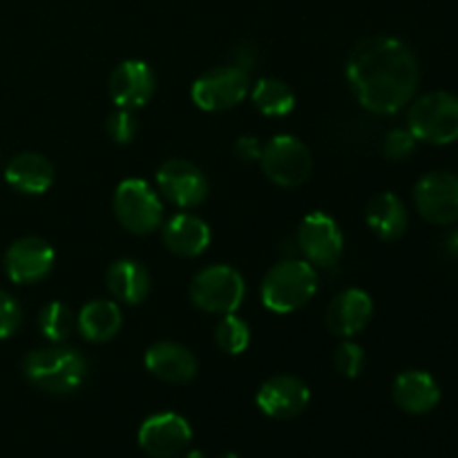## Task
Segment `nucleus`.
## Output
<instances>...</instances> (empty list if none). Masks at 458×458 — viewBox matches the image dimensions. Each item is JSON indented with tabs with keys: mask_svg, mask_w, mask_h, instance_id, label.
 <instances>
[{
	"mask_svg": "<svg viewBox=\"0 0 458 458\" xmlns=\"http://www.w3.org/2000/svg\"><path fill=\"white\" fill-rule=\"evenodd\" d=\"M414 204L429 224L447 226L458 222V174L429 173L414 188Z\"/></svg>",
	"mask_w": 458,
	"mask_h": 458,
	"instance_id": "nucleus-10",
	"label": "nucleus"
},
{
	"mask_svg": "<svg viewBox=\"0 0 458 458\" xmlns=\"http://www.w3.org/2000/svg\"><path fill=\"white\" fill-rule=\"evenodd\" d=\"M146 369L164 383L183 385L197 376V358L183 344L161 340L146 352Z\"/></svg>",
	"mask_w": 458,
	"mask_h": 458,
	"instance_id": "nucleus-18",
	"label": "nucleus"
},
{
	"mask_svg": "<svg viewBox=\"0 0 458 458\" xmlns=\"http://www.w3.org/2000/svg\"><path fill=\"white\" fill-rule=\"evenodd\" d=\"M4 179L22 195H43L54 183V165L38 152H21L7 164Z\"/></svg>",
	"mask_w": 458,
	"mask_h": 458,
	"instance_id": "nucleus-20",
	"label": "nucleus"
},
{
	"mask_svg": "<svg viewBox=\"0 0 458 458\" xmlns=\"http://www.w3.org/2000/svg\"><path fill=\"white\" fill-rule=\"evenodd\" d=\"M262 141L258 137H240L235 143V155L240 161L253 164V161H259V157H262Z\"/></svg>",
	"mask_w": 458,
	"mask_h": 458,
	"instance_id": "nucleus-31",
	"label": "nucleus"
},
{
	"mask_svg": "<svg viewBox=\"0 0 458 458\" xmlns=\"http://www.w3.org/2000/svg\"><path fill=\"white\" fill-rule=\"evenodd\" d=\"M347 81L365 110L396 114L419 89V61L403 40L374 36L349 54Z\"/></svg>",
	"mask_w": 458,
	"mask_h": 458,
	"instance_id": "nucleus-1",
	"label": "nucleus"
},
{
	"mask_svg": "<svg viewBox=\"0 0 458 458\" xmlns=\"http://www.w3.org/2000/svg\"><path fill=\"white\" fill-rule=\"evenodd\" d=\"M215 343L224 353L240 356L250 344V327L235 313H226L215 327Z\"/></svg>",
	"mask_w": 458,
	"mask_h": 458,
	"instance_id": "nucleus-26",
	"label": "nucleus"
},
{
	"mask_svg": "<svg viewBox=\"0 0 458 458\" xmlns=\"http://www.w3.org/2000/svg\"><path fill=\"white\" fill-rule=\"evenodd\" d=\"M318 291V273L307 259H282L262 280V304L273 313L302 309Z\"/></svg>",
	"mask_w": 458,
	"mask_h": 458,
	"instance_id": "nucleus-3",
	"label": "nucleus"
},
{
	"mask_svg": "<svg viewBox=\"0 0 458 458\" xmlns=\"http://www.w3.org/2000/svg\"><path fill=\"white\" fill-rule=\"evenodd\" d=\"M407 128L419 141L447 146L458 141V97L452 92H428L411 103Z\"/></svg>",
	"mask_w": 458,
	"mask_h": 458,
	"instance_id": "nucleus-4",
	"label": "nucleus"
},
{
	"mask_svg": "<svg viewBox=\"0 0 458 458\" xmlns=\"http://www.w3.org/2000/svg\"><path fill=\"white\" fill-rule=\"evenodd\" d=\"M139 132V121L134 110H125V107H119L114 114L107 119V134L114 143H121V146H128V143L134 141Z\"/></svg>",
	"mask_w": 458,
	"mask_h": 458,
	"instance_id": "nucleus-28",
	"label": "nucleus"
},
{
	"mask_svg": "<svg viewBox=\"0 0 458 458\" xmlns=\"http://www.w3.org/2000/svg\"><path fill=\"white\" fill-rule=\"evenodd\" d=\"M38 329L43 338H47L49 343L61 344L76 329V316L67 304L47 302L38 313Z\"/></svg>",
	"mask_w": 458,
	"mask_h": 458,
	"instance_id": "nucleus-25",
	"label": "nucleus"
},
{
	"mask_svg": "<svg viewBox=\"0 0 458 458\" xmlns=\"http://www.w3.org/2000/svg\"><path fill=\"white\" fill-rule=\"evenodd\" d=\"M192 441V428L183 416L161 411L143 420L139 428V445L152 458H174Z\"/></svg>",
	"mask_w": 458,
	"mask_h": 458,
	"instance_id": "nucleus-12",
	"label": "nucleus"
},
{
	"mask_svg": "<svg viewBox=\"0 0 458 458\" xmlns=\"http://www.w3.org/2000/svg\"><path fill=\"white\" fill-rule=\"evenodd\" d=\"M164 246L177 258H199L210 246L213 233L201 217L192 213H179L164 226Z\"/></svg>",
	"mask_w": 458,
	"mask_h": 458,
	"instance_id": "nucleus-19",
	"label": "nucleus"
},
{
	"mask_svg": "<svg viewBox=\"0 0 458 458\" xmlns=\"http://www.w3.org/2000/svg\"><path fill=\"white\" fill-rule=\"evenodd\" d=\"M235 65L242 67V70L250 72L255 67V49L250 47V45H240V47L235 49Z\"/></svg>",
	"mask_w": 458,
	"mask_h": 458,
	"instance_id": "nucleus-32",
	"label": "nucleus"
},
{
	"mask_svg": "<svg viewBox=\"0 0 458 458\" xmlns=\"http://www.w3.org/2000/svg\"><path fill=\"white\" fill-rule=\"evenodd\" d=\"M255 403H258L259 411L267 414L268 419L291 420L302 414L309 407V403H311V389L298 376L280 374L264 380L262 387L258 389Z\"/></svg>",
	"mask_w": 458,
	"mask_h": 458,
	"instance_id": "nucleus-13",
	"label": "nucleus"
},
{
	"mask_svg": "<svg viewBox=\"0 0 458 458\" xmlns=\"http://www.w3.org/2000/svg\"><path fill=\"white\" fill-rule=\"evenodd\" d=\"M159 192L177 208H197L208 197V179L192 161L168 159L157 170Z\"/></svg>",
	"mask_w": 458,
	"mask_h": 458,
	"instance_id": "nucleus-11",
	"label": "nucleus"
},
{
	"mask_svg": "<svg viewBox=\"0 0 458 458\" xmlns=\"http://www.w3.org/2000/svg\"><path fill=\"white\" fill-rule=\"evenodd\" d=\"M52 244L43 237H21L4 253V273L16 284H36L54 268Z\"/></svg>",
	"mask_w": 458,
	"mask_h": 458,
	"instance_id": "nucleus-14",
	"label": "nucleus"
},
{
	"mask_svg": "<svg viewBox=\"0 0 458 458\" xmlns=\"http://www.w3.org/2000/svg\"><path fill=\"white\" fill-rule=\"evenodd\" d=\"M298 249L313 268H334L344 250L338 222L322 210H313L300 222Z\"/></svg>",
	"mask_w": 458,
	"mask_h": 458,
	"instance_id": "nucleus-9",
	"label": "nucleus"
},
{
	"mask_svg": "<svg viewBox=\"0 0 458 458\" xmlns=\"http://www.w3.org/2000/svg\"><path fill=\"white\" fill-rule=\"evenodd\" d=\"M116 219L132 235H150L164 222V201L143 179H123L112 199Z\"/></svg>",
	"mask_w": 458,
	"mask_h": 458,
	"instance_id": "nucleus-6",
	"label": "nucleus"
},
{
	"mask_svg": "<svg viewBox=\"0 0 458 458\" xmlns=\"http://www.w3.org/2000/svg\"><path fill=\"white\" fill-rule=\"evenodd\" d=\"M219 458H240L237 454H233V452H226V454H222Z\"/></svg>",
	"mask_w": 458,
	"mask_h": 458,
	"instance_id": "nucleus-35",
	"label": "nucleus"
},
{
	"mask_svg": "<svg viewBox=\"0 0 458 458\" xmlns=\"http://www.w3.org/2000/svg\"><path fill=\"white\" fill-rule=\"evenodd\" d=\"M157 89L155 72L148 63L130 58L119 63L110 76L112 101L125 110H139L152 98Z\"/></svg>",
	"mask_w": 458,
	"mask_h": 458,
	"instance_id": "nucleus-15",
	"label": "nucleus"
},
{
	"mask_svg": "<svg viewBox=\"0 0 458 458\" xmlns=\"http://www.w3.org/2000/svg\"><path fill=\"white\" fill-rule=\"evenodd\" d=\"M183 458H206V456L201 454L199 450H191V452H186V454H183Z\"/></svg>",
	"mask_w": 458,
	"mask_h": 458,
	"instance_id": "nucleus-34",
	"label": "nucleus"
},
{
	"mask_svg": "<svg viewBox=\"0 0 458 458\" xmlns=\"http://www.w3.org/2000/svg\"><path fill=\"white\" fill-rule=\"evenodd\" d=\"M374 316L371 295L362 289H344L331 300L327 309V327L334 335L353 338L367 329Z\"/></svg>",
	"mask_w": 458,
	"mask_h": 458,
	"instance_id": "nucleus-16",
	"label": "nucleus"
},
{
	"mask_svg": "<svg viewBox=\"0 0 458 458\" xmlns=\"http://www.w3.org/2000/svg\"><path fill=\"white\" fill-rule=\"evenodd\" d=\"M394 403L407 414H429L441 403V387L437 378L423 369H410L396 376L392 387Z\"/></svg>",
	"mask_w": 458,
	"mask_h": 458,
	"instance_id": "nucleus-17",
	"label": "nucleus"
},
{
	"mask_svg": "<svg viewBox=\"0 0 458 458\" xmlns=\"http://www.w3.org/2000/svg\"><path fill=\"white\" fill-rule=\"evenodd\" d=\"M445 250L452 258L458 259V231H452L445 240Z\"/></svg>",
	"mask_w": 458,
	"mask_h": 458,
	"instance_id": "nucleus-33",
	"label": "nucleus"
},
{
	"mask_svg": "<svg viewBox=\"0 0 458 458\" xmlns=\"http://www.w3.org/2000/svg\"><path fill=\"white\" fill-rule=\"evenodd\" d=\"M416 146H419V139L410 132V128H396L385 137L383 152L387 159L403 161L414 155Z\"/></svg>",
	"mask_w": 458,
	"mask_h": 458,
	"instance_id": "nucleus-29",
	"label": "nucleus"
},
{
	"mask_svg": "<svg viewBox=\"0 0 458 458\" xmlns=\"http://www.w3.org/2000/svg\"><path fill=\"white\" fill-rule=\"evenodd\" d=\"M250 101L264 116H286L295 107V92L280 79H259L250 89Z\"/></svg>",
	"mask_w": 458,
	"mask_h": 458,
	"instance_id": "nucleus-24",
	"label": "nucleus"
},
{
	"mask_svg": "<svg viewBox=\"0 0 458 458\" xmlns=\"http://www.w3.org/2000/svg\"><path fill=\"white\" fill-rule=\"evenodd\" d=\"M365 217L371 231L385 242L401 240L410 226V213L401 197L394 192H378L376 197H371Z\"/></svg>",
	"mask_w": 458,
	"mask_h": 458,
	"instance_id": "nucleus-22",
	"label": "nucleus"
},
{
	"mask_svg": "<svg viewBox=\"0 0 458 458\" xmlns=\"http://www.w3.org/2000/svg\"><path fill=\"white\" fill-rule=\"evenodd\" d=\"M264 174L282 188H298L311 177L313 157L307 143L291 134H277L264 143L259 157Z\"/></svg>",
	"mask_w": 458,
	"mask_h": 458,
	"instance_id": "nucleus-7",
	"label": "nucleus"
},
{
	"mask_svg": "<svg viewBox=\"0 0 458 458\" xmlns=\"http://www.w3.org/2000/svg\"><path fill=\"white\" fill-rule=\"evenodd\" d=\"M123 325V313L114 300H92L76 316V329L88 343L101 344L114 338Z\"/></svg>",
	"mask_w": 458,
	"mask_h": 458,
	"instance_id": "nucleus-23",
	"label": "nucleus"
},
{
	"mask_svg": "<svg viewBox=\"0 0 458 458\" xmlns=\"http://www.w3.org/2000/svg\"><path fill=\"white\" fill-rule=\"evenodd\" d=\"M22 322V309L13 295L0 289V340L9 338L18 331Z\"/></svg>",
	"mask_w": 458,
	"mask_h": 458,
	"instance_id": "nucleus-30",
	"label": "nucleus"
},
{
	"mask_svg": "<svg viewBox=\"0 0 458 458\" xmlns=\"http://www.w3.org/2000/svg\"><path fill=\"white\" fill-rule=\"evenodd\" d=\"M365 349L349 338H344V343L340 344L338 352H335L334 356L335 369H338L344 378H358L360 371L365 369Z\"/></svg>",
	"mask_w": 458,
	"mask_h": 458,
	"instance_id": "nucleus-27",
	"label": "nucleus"
},
{
	"mask_svg": "<svg viewBox=\"0 0 458 458\" xmlns=\"http://www.w3.org/2000/svg\"><path fill=\"white\" fill-rule=\"evenodd\" d=\"M250 92L249 72L237 65H219L192 83L191 97L204 112H224L240 106Z\"/></svg>",
	"mask_w": 458,
	"mask_h": 458,
	"instance_id": "nucleus-8",
	"label": "nucleus"
},
{
	"mask_svg": "<svg viewBox=\"0 0 458 458\" xmlns=\"http://www.w3.org/2000/svg\"><path fill=\"white\" fill-rule=\"evenodd\" d=\"M191 298L201 311L226 316L235 313L246 298V282L237 268L228 264L206 267L192 277Z\"/></svg>",
	"mask_w": 458,
	"mask_h": 458,
	"instance_id": "nucleus-5",
	"label": "nucleus"
},
{
	"mask_svg": "<svg viewBox=\"0 0 458 458\" xmlns=\"http://www.w3.org/2000/svg\"><path fill=\"white\" fill-rule=\"evenodd\" d=\"M25 378L40 392L72 394L81 387L88 376V362L76 349L72 347H45L36 349L22 362Z\"/></svg>",
	"mask_w": 458,
	"mask_h": 458,
	"instance_id": "nucleus-2",
	"label": "nucleus"
},
{
	"mask_svg": "<svg viewBox=\"0 0 458 458\" xmlns=\"http://www.w3.org/2000/svg\"><path fill=\"white\" fill-rule=\"evenodd\" d=\"M107 289L121 304H141L150 295L152 280L148 268L137 259H116L106 273Z\"/></svg>",
	"mask_w": 458,
	"mask_h": 458,
	"instance_id": "nucleus-21",
	"label": "nucleus"
}]
</instances>
